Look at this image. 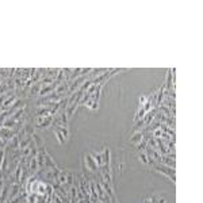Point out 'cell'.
I'll return each instance as SVG.
<instances>
[{
    "label": "cell",
    "instance_id": "6da1fadb",
    "mask_svg": "<svg viewBox=\"0 0 203 203\" xmlns=\"http://www.w3.org/2000/svg\"><path fill=\"white\" fill-rule=\"evenodd\" d=\"M154 169L157 171V172L160 173H164L165 176L169 177V180L175 184V181H176V177H175V168H171V166H166L164 164H154Z\"/></svg>",
    "mask_w": 203,
    "mask_h": 203
},
{
    "label": "cell",
    "instance_id": "7a4b0ae2",
    "mask_svg": "<svg viewBox=\"0 0 203 203\" xmlns=\"http://www.w3.org/2000/svg\"><path fill=\"white\" fill-rule=\"evenodd\" d=\"M50 125H53V116L47 115V116H37L35 118V126L37 129H46Z\"/></svg>",
    "mask_w": 203,
    "mask_h": 203
},
{
    "label": "cell",
    "instance_id": "3957f363",
    "mask_svg": "<svg viewBox=\"0 0 203 203\" xmlns=\"http://www.w3.org/2000/svg\"><path fill=\"white\" fill-rule=\"evenodd\" d=\"M19 131L18 130H15V129H6V127H0V138L6 142L10 141V140H12L16 134H18Z\"/></svg>",
    "mask_w": 203,
    "mask_h": 203
},
{
    "label": "cell",
    "instance_id": "277c9868",
    "mask_svg": "<svg viewBox=\"0 0 203 203\" xmlns=\"http://www.w3.org/2000/svg\"><path fill=\"white\" fill-rule=\"evenodd\" d=\"M84 165H87V169L91 171L92 173L99 172V166H97V164L92 158L91 154H84Z\"/></svg>",
    "mask_w": 203,
    "mask_h": 203
},
{
    "label": "cell",
    "instance_id": "5b68a950",
    "mask_svg": "<svg viewBox=\"0 0 203 203\" xmlns=\"http://www.w3.org/2000/svg\"><path fill=\"white\" fill-rule=\"evenodd\" d=\"M142 140H144V133H142V131H136V133H134V136L130 138V142L137 145L138 142H141Z\"/></svg>",
    "mask_w": 203,
    "mask_h": 203
},
{
    "label": "cell",
    "instance_id": "8992f818",
    "mask_svg": "<svg viewBox=\"0 0 203 203\" xmlns=\"http://www.w3.org/2000/svg\"><path fill=\"white\" fill-rule=\"evenodd\" d=\"M92 156V158L95 160V162L97 164V166H99V171H100V168H102V165H103V156L102 154H99V153H89Z\"/></svg>",
    "mask_w": 203,
    "mask_h": 203
},
{
    "label": "cell",
    "instance_id": "52a82bcc",
    "mask_svg": "<svg viewBox=\"0 0 203 203\" xmlns=\"http://www.w3.org/2000/svg\"><path fill=\"white\" fill-rule=\"evenodd\" d=\"M138 158H140V161L142 162V164H145V165H148L149 161H150V158H149L148 154H146V152H140V154H138Z\"/></svg>",
    "mask_w": 203,
    "mask_h": 203
},
{
    "label": "cell",
    "instance_id": "ba28073f",
    "mask_svg": "<svg viewBox=\"0 0 203 203\" xmlns=\"http://www.w3.org/2000/svg\"><path fill=\"white\" fill-rule=\"evenodd\" d=\"M85 104H87V107L91 108V110H97V107H99V103H97V102H95L93 99H91V97H89V99L85 102Z\"/></svg>",
    "mask_w": 203,
    "mask_h": 203
},
{
    "label": "cell",
    "instance_id": "9c48e42d",
    "mask_svg": "<svg viewBox=\"0 0 203 203\" xmlns=\"http://www.w3.org/2000/svg\"><path fill=\"white\" fill-rule=\"evenodd\" d=\"M57 130H58V131H60L61 134H62L65 140H67V138L69 137V130H68L67 126H58V127H57Z\"/></svg>",
    "mask_w": 203,
    "mask_h": 203
},
{
    "label": "cell",
    "instance_id": "30bf717a",
    "mask_svg": "<svg viewBox=\"0 0 203 203\" xmlns=\"http://www.w3.org/2000/svg\"><path fill=\"white\" fill-rule=\"evenodd\" d=\"M54 134H56L57 140H58V142H60L61 145H62V144H65V138H64V136H62V134H61V133H60V131H58V130H57V129H54Z\"/></svg>",
    "mask_w": 203,
    "mask_h": 203
},
{
    "label": "cell",
    "instance_id": "8fae6325",
    "mask_svg": "<svg viewBox=\"0 0 203 203\" xmlns=\"http://www.w3.org/2000/svg\"><path fill=\"white\" fill-rule=\"evenodd\" d=\"M146 102H148V97H146V96H141L140 97V107H141V106H144Z\"/></svg>",
    "mask_w": 203,
    "mask_h": 203
},
{
    "label": "cell",
    "instance_id": "7c38bea8",
    "mask_svg": "<svg viewBox=\"0 0 203 203\" xmlns=\"http://www.w3.org/2000/svg\"><path fill=\"white\" fill-rule=\"evenodd\" d=\"M160 136H162V130L161 129H158V130H156V131H154V137H160Z\"/></svg>",
    "mask_w": 203,
    "mask_h": 203
},
{
    "label": "cell",
    "instance_id": "4fadbf2b",
    "mask_svg": "<svg viewBox=\"0 0 203 203\" xmlns=\"http://www.w3.org/2000/svg\"><path fill=\"white\" fill-rule=\"evenodd\" d=\"M4 148H6V142L0 138V149H4Z\"/></svg>",
    "mask_w": 203,
    "mask_h": 203
},
{
    "label": "cell",
    "instance_id": "5bb4252c",
    "mask_svg": "<svg viewBox=\"0 0 203 203\" xmlns=\"http://www.w3.org/2000/svg\"><path fill=\"white\" fill-rule=\"evenodd\" d=\"M0 83H2V77H0Z\"/></svg>",
    "mask_w": 203,
    "mask_h": 203
},
{
    "label": "cell",
    "instance_id": "9a60e30c",
    "mask_svg": "<svg viewBox=\"0 0 203 203\" xmlns=\"http://www.w3.org/2000/svg\"><path fill=\"white\" fill-rule=\"evenodd\" d=\"M0 114H2V108H0Z\"/></svg>",
    "mask_w": 203,
    "mask_h": 203
},
{
    "label": "cell",
    "instance_id": "2e32d148",
    "mask_svg": "<svg viewBox=\"0 0 203 203\" xmlns=\"http://www.w3.org/2000/svg\"><path fill=\"white\" fill-rule=\"evenodd\" d=\"M4 203H7V202H4Z\"/></svg>",
    "mask_w": 203,
    "mask_h": 203
}]
</instances>
